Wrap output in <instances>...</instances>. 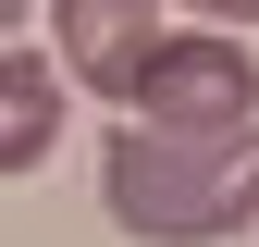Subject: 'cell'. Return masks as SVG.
Returning <instances> with one entry per match:
<instances>
[{
  "label": "cell",
  "instance_id": "277c9868",
  "mask_svg": "<svg viewBox=\"0 0 259 247\" xmlns=\"http://www.w3.org/2000/svg\"><path fill=\"white\" fill-rule=\"evenodd\" d=\"M50 148H62V74L37 50H0V185L37 173Z\"/></svg>",
  "mask_w": 259,
  "mask_h": 247
},
{
  "label": "cell",
  "instance_id": "6da1fadb",
  "mask_svg": "<svg viewBox=\"0 0 259 247\" xmlns=\"http://www.w3.org/2000/svg\"><path fill=\"white\" fill-rule=\"evenodd\" d=\"M99 210L136 247H222L235 223H259V124L235 136H148L123 124L99 161Z\"/></svg>",
  "mask_w": 259,
  "mask_h": 247
},
{
  "label": "cell",
  "instance_id": "7a4b0ae2",
  "mask_svg": "<svg viewBox=\"0 0 259 247\" xmlns=\"http://www.w3.org/2000/svg\"><path fill=\"white\" fill-rule=\"evenodd\" d=\"M123 111L148 124V136H235L259 124V62L222 37V25H160V50L136 62V87H123Z\"/></svg>",
  "mask_w": 259,
  "mask_h": 247
},
{
  "label": "cell",
  "instance_id": "3957f363",
  "mask_svg": "<svg viewBox=\"0 0 259 247\" xmlns=\"http://www.w3.org/2000/svg\"><path fill=\"white\" fill-rule=\"evenodd\" d=\"M50 37H62V74L123 99L136 87V62L160 50V0H50Z\"/></svg>",
  "mask_w": 259,
  "mask_h": 247
},
{
  "label": "cell",
  "instance_id": "5b68a950",
  "mask_svg": "<svg viewBox=\"0 0 259 247\" xmlns=\"http://www.w3.org/2000/svg\"><path fill=\"white\" fill-rule=\"evenodd\" d=\"M185 13H198V25H222V37H235V25H259V0H185Z\"/></svg>",
  "mask_w": 259,
  "mask_h": 247
},
{
  "label": "cell",
  "instance_id": "8992f818",
  "mask_svg": "<svg viewBox=\"0 0 259 247\" xmlns=\"http://www.w3.org/2000/svg\"><path fill=\"white\" fill-rule=\"evenodd\" d=\"M25 13H37V0H0V37H13V25H25Z\"/></svg>",
  "mask_w": 259,
  "mask_h": 247
}]
</instances>
